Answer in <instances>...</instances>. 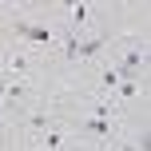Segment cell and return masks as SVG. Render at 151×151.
<instances>
[{
    "mask_svg": "<svg viewBox=\"0 0 151 151\" xmlns=\"http://www.w3.org/2000/svg\"><path fill=\"white\" fill-rule=\"evenodd\" d=\"M16 32H20L28 44H52V32H48L44 24H16Z\"/></svg>",
    "mask_w": 151,
    "mask_h": 151,
    "instance_id": "cell-1",
    "label": "cell"
},
{
    "mask_svg": "<svg viewBox=\"0 0 151 151\" xmlns=\"http://www.w3.org/2000/svg\"><path fill=\"white\" fill-rule=\"evenodd\" d=\"M139 64H143V48H131V52L119 60V68H115V72H119V76H131V72L139 68Z\"/></svg>",
    "mask_w": 151,
    "mask_h": 151,
    "instance_id": "cell-2",
    "label": "cell"
},
{
    "mask_svg": "<svg viewBox=\"0 0 151 151\" xmlns=\"http://www.w3.org/2000/svg\"><path fill=\"white\" fill-rule=\"evenodd\" d=\"M88 131H91V135H99V139L111 135V119H96V115H91V119H88Z\"/></svg>",
    "mask_w": 151,
    "mask_h": 151,
    "instance_id": "cell-3",
    "label": "cell"
},
{
    "mask_svg": "<svg viewBox=\"0 0 151 151\" xmlns=\"http://www.w3.org/2000/svg\"><path fill=\"white\" fill-rule=\"evenodd\" d=\"M99 44H104V40H83V44L80 48H76V56H91V52H96V48Z\"/></svg>",
    "mask_w": 151,
    "mask_h": 151,
    "instance_id": "cell-4",
    "label": "cell"
},
{
    "mask_svg": "<svg viewBox=\"0 0 151 151\" xmlns=\"http://www.w3.org/2000/svg\"><path fill=\"white\" fill-rule=\"evenodd\" d=\"M83 20H88V8L76 4V8H72V24H83Z\"/></svg>",
    "mask_w": 151,
    "mask_h": 151,
    "instance_id": "cell-5",
    "label": "cell"
},
{
    "mask_svg": "<svg viewBox=\"0 0 151 151\" xmlns=\"http://www.w3.org/2000/svg\"><path fill=\"white\" fill-rule=\"evenodd\" d=\"M104 83H107V88H115V83H119V72H115V68H104Z\"/></svg>",
    "mask_w": 151,
    "mask_h": 151,
    "instance_id": "cell-6",
    "label": "cell"
},
{
    "mask_svg": "<svg viewBox=\"0 0 151 151\" xmlns=\"http://www.w3.org/2000/svg\"><path fill=\"white\" fill-rule=\"evenodd\" d=\"M119 96H123V99H131V96H135V83L123 80V83H119Z\"/></svg>",
    "mask_w": 151,
    "mask_h": 151,
    "instance_id": "cell-7",
    "label": "cell"
},
{
    "mask_svg": "<svg viewBox=\"0 0 151 151\" xmlns=\"http://www.w3.org/2000/svg\"><path fill=\"white\" fill-rule=\"evenodd\" d=\"M44 139H48V147H60V143H64V135H60V131H48Z\"/></svg>",
    "mask_w": 151,
    "mask_h": 151,
    "instance_id": "cell-8",
    "label": "cell"
},
{
    "mask_svg": "<svg viewBox=\"0 0 151 151\" xmlns=\"http://www.w3.org/2000/svg\"><path fill=\"white\" fill-rule=\"evenodd\" d=\"M4 96H8V88H0V99H4Z\"/></svg>",
    "mask_w": 151,
    "mask_h": 151,
    "instance_id": "cell-9",
    "label": "cell"
}]
</instances>
